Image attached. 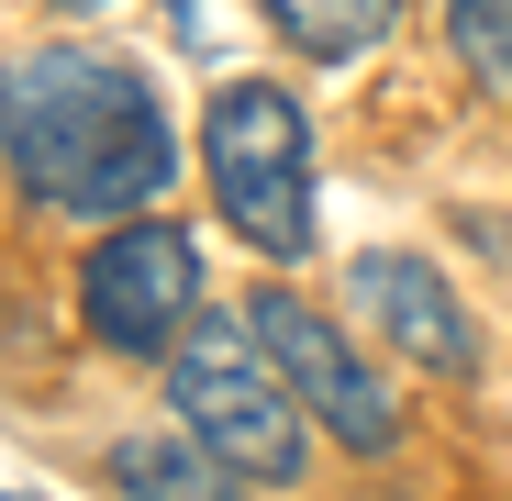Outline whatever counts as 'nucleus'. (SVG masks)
I'll return each instance as SVG.
<instances>
[{"instance_id": "1", "label": "nucleus", "mask_w": 512, "mask_h": 501, "mask_svg": "<svg viewBox=\"0 0 512 501\" xmlns=\"http://www.w3.org/2000/svg\"><path fill=\"white\" fill-rule=\"evenodd\" d=\"M0 156L45 212H145L179 179V134L145 67L101 45H34L0 67Z\"/></svg>"}, {"instance_id": "2", "label": "nucleus", "mask_w": 512, "mask_h": 501, "mask_svg": "<svg viewBox=\"0 0 512 501\" xmlns=\"http://www.w3.org/2000/svg\"><path fill=\"white\" fill-rule=\"evenodd\" d=\"M167 401H179V424H190L234 479H268V490L301 479V424H312V412H301L290 368L268 357V334H256L245 312H201V323L179 334Z\"/></svg>"}, {"instance_id": "3", "label": "nucleus", "mask_w": 512, "mask_h": 501, "mask_svg": "<svg viewBox=\"0 0 512 501\" xmlns=\"http://www.w3.org/2000/svg\"><path fill=\"white\" fill-rule=\"evenodd\" d=\"M201 145H212L223 223L245 245H268V257H301L312 245V123H301V101L268 90V78H234L201 123Z\"/></svg>"}, {"instance_id": "4", "label": "nucleus", "mask_w": 512, "mask_h": 501, "mask_svg": "<svg viewBox=\"0 0 512 501\" xmlns=\"http://www.w3.org/2000/svg\"><path fill=\"white\" fill-rule=\"evenodd\" d=\"M78 312L112 357H167L179 334L201 323V245L179 223H123L90 245L78 268Z\"/></svg>"}, {"instance_id": "5", "label": "nucleus", "mask_w": 512, "mask_h": 501, "mask_svg": "<svg viewBox=\"0 0 512 501\" xmlns=\"http://www.w3.org/2000/svg\"><path fill=\"white\" fill-rule=\"evenodd\" d=\"M245 323L268 334V357L290 368V390H301V412H312L323 435H346L357 457H390V446H401V401L379 390V368H368V357H357L301 290H256Z\"/></svg>"}, {"instance_id": "6", "label": "nucleus", "mask_w": 512, "mask_h": 501, "mask_svg": "<svg viewBox=\"0 0 512 501\" xmlns=\"http://www.w3.org/2000/svg\"><path fill=\"white\" fill-rule=\"evenodd\" d=\"M346 301L390 334L412 368H446V379H468V368H479V334H468L457 290L423 268V257H401V245H379V257H357V268H346Z\"/></svg>"}, {"instance_id": "7", "label": "nucleus", "mask_w": 512, "mask_h": 501, "mask_svg": "<svg viewBox=\"0 0 512 501\" xmlns=\"http://www.w3.org/2000/svg\"><path fill=\"white\" fill-rule=\"evenodd\" d=\"M112 490L123 501H245L256 479H234L201 435H123L112 446Z\"/></svg>"}, {"instance_id": "8", "label": "nucleus", "mask_w": 512, "mask_h": 501, "mask_svg": "<svg viewBox=\"0 0 512 501\" xmlns=\"http://www.w3.org/2000/svg\"><path fill=\"white\" fill-rule=\"evenodd\" d=\"M268 23H279L301 56H368V45L401 23V0H268Z\"/></svg>"}, {"instance_id": "9", "label": "nucleus", "mask_w": 512, "mask_h": 501, "mask_svg": "<svg viewBox=\"0 0 512 501\" xmlns=\"http://www.w3.org/2000/svg\"><path fill=\"white\" fill-rule=\"evenodd\" d=\"M446 34H457V56L490 78V90L512 101V0H446Z\"/></svg>"}]
</instances>
